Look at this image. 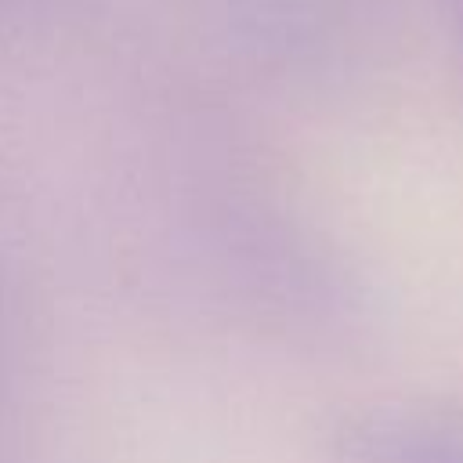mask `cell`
Segmentation results:
<instances>
[{"label": "cell", "mask_w": 463, "mask_h": 463, "mask_svg": "<svg viewBox=\"0 0 463 463\" xmlns=\"http://www.w3.org/2000/svg\"><path fill=\"white\" fill-rule=\"evenodd\" d=\"M459 29H463V14H459Z\"/></svg>", "instance_id": "2"}, {"label": "cell", "mask_w": 463, "mask_h": 463, "mask_svg": "<svg viewBox=\"0 0 463 463\" xmlns=\"http://www.w3.org/2000/svg\"><path fill=\"white\" fill-rule=\"evenodd\" d=\"M340 463H463V412L452 409H365L329 434Z\"/></svg>", "instance_id": "1"}]
</instances>
